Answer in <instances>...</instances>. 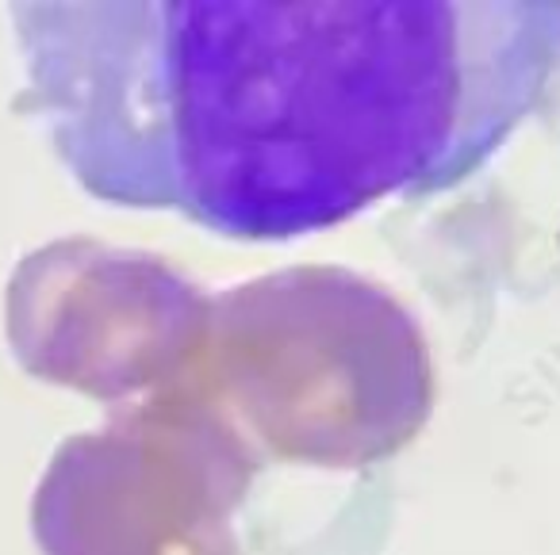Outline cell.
Returning <instances> with one entry per match:
<instances>
[{
  "label": "cell",
  "mask_w": 560,
  "mask_h": 555,
  "mask_svg": "<svg viewBox=\"0 0 560 555\" xmlns=\"http://www.w3.org/2000/svg\"><path fill=\"white\" fill-rule=\"evenodd\" d=\"M24 85L89 196L242 241L472 177L560 73V0H32Z\"/></svg>",
  "instance_id": "obj_1"
},
{
  "label": "cell",
  "mask_w": 560,
  "mask_h": 555,
  "mask_svg": "<svg viewBox=\"0 0 560 555\" xmlns=\"http://www.w3.org/2000/svg\"><path fill=\"white\" fill-rule=\"evenodd\" d=\"M180 391L208 402L265 463L369 468L434 410L415 315L338 264H296L208 295Z\"/></svg>",
  "instance_id": "obj_2"
},
{
  "label": "cell",
  "mask_w": 560,
  "mask_h": 555,
  "mask_svg": "<svg viewBox=\"0 0 560 555\" xmlns=\"http://www.w3.org/2000/svg\"><path fill=\"white\" fill-rule=\"evenodd\" d=\"M261 460L180 387L78 433L35 491L43 555H238L234 513Z\"/></svg>",
  "instance_id": "obj_3"
},
{
  "label": "cell",
  "mask_w": 560,
  "mask_h": 555,
  "mask_svg": "<svg viewBox=\"0 0 560 555\" xmlns=\"http://www.w3.org/2000/svg\"><path fill=\"white\" fill-rule=\"evenodd\" d=\"M208 295L154 253L66 238L24 257L9 284V345L35 379L101 402L177 387Z\"/></svg>",
  "instance_id": "obj_4"
}]
</instances>
